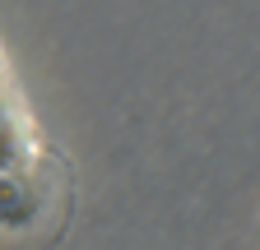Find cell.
Wrapping results in <instances>:
<instances>
[{"mask_svg": "<svg viewBox=\"0 0 260 250\" xmlns=\"http://www.w3.org/2000/svg\"><path fill=\"white\" fill-rule=\"evenodd\" d=\"M65 195H70V181L51 153H42L28 167H0V232H5V241L38 236L42 227L51 232V204H65Z\"/></svg>", "mask_w": 260, "mask_h": 250, "instance_id": "cell-1", "label": "cell"}]
</instances>
